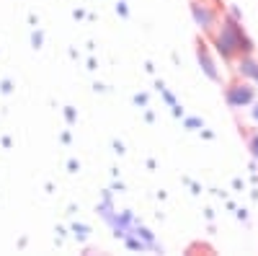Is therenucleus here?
Here are the masks:
<instances>
[{"label":"nucleus","instance_id":"obj_3","mask_svg":"<svg viewBox=\"0 0 258 256\" xmlns=\"http://www.w3.org/2000/svg\"><path fill=\"white\" fill-rule=\"evenodd\" d=\"M220 13H222L220 6H209L207 0H191L194 24L199 26V31H202L204 36H209V34L214 31V26H217V21H220Z\"/></svg>","mask_w":258,"mask_h":256},{"label":"nucleus","instance_id":"obj_12","mask_svg":"<svg viewBox=\"0 0 258 256\" xmlns=\"http://www.w3.org/2000/svg\"><path fill=\"white\" fill-rule=\"evenodd\" d=\"M31 44L39 49L41 44H44V34H41V31H34V34H31Z\"/></svg>","mask_w":258,"mask_h":256},{"label":"nucleus","instance_id":"obj_17","mask_svg":"<svg viewBox=\"0 0 258 256\" xmlns=\"http://www.w3.org/2000/svg\"><path fill=\"white\" fill-rule=\"evenodd\" d=\"M230 16H232V18H238V21H243V13H240L238 6H232V8H230Z\"/></svg>","mask_w":258,"mask_h":256},{"label":"nucleus","instance_id":"obj_7","mask_svg":"<svg viewBox=\"0 0 258 256\" xmlns=\"http://www.w3.org/2000/svg\"><path fill=\"white\" fill-rule=\"evenodd\" d=\"M121 241H124V246H126V248H132V251H147V243H145V241H140V238L135 236V233H126V236H124Z\"/></svg>","mask_w":258,"mask_h":256},{"label":"nucleus","instance_id":"obj_5","mask_svg":"<svg viewBox=\"0 0 258 256\" xmlns=\"http://www.w3.org/2000/svg\"><path fill=\"white\" fill-rule=\"evenodd\" d=\"M230 65L235 68V75L238 78H243V80H253V75H255V70H258V60H255V55H238Z\"/></svg>","mask_w":258,"mask_h":256},{"label":"nucleus","instance_id":"obj_18","mask_svg":"<svg viewBox=\"0 0 258 256\" xmlns=\"http://www.w3.org/2000/svg\"><path fill=\"white\" fill-rule=\"evenodd\" d=\"M235 218L245 223V220H248V210H245V207H243V210H238V212H235Z\"/></svg>","mask_w":258,"mask_h":256},{"label":"nucleus","instance_id":"obj_23","mask_svg":"<svg viewBox=\"0 0 258 256\" xmlns=\"http://www.w3.org/2000/svg\"><path fill=\"white\" fill-rule=\"evenodd\" d=\"M204 218L207 220H214V210H204Z\"/></svg>","mask_w":258,"mask_h":256},{"label":"nucleus","instance_id":"obj_4","mask_svg":"<svg viewBox=\"0 0 258 256\" xmlns=\"http://www.w3.org/2000/svg\"><path fill=\"white\" fill-rule=\"evenodd\" d=\"M197 60L202 65V73L212 80V83H222V75H220V68H217V60L212 55V47L204 36H197Z\"/></svg>","mask_w":258,"mask_h":256},{"label":"nucleus","instance_id":"obj_15","mask_svg":"<svg viewBox=\"0 0 258 256\" xmlns=\"http://www.w3.org/2000/svg\"><path fill=\"white\" fill-rule=\"evenodd\" d=\"M135 104L137 106H147V93H137L135 96Z\"/></svg>","mask_w":258,"mask_h":256},{"label":"nucleus","instance_id":"obj_1","mask_svg":"<svg viewBox=\"0 0 258 256\" xmlns=\"http://www.w3.org/2000/svg\"><path fill=\"white\" fill-rule=\"evenodd\" d=\"M207 39H209V47L214 49V55L222 57V62H227V65L238 55H253L255 52L253 39L243 29V21L232 18L230 13H220L217 26H214V31Z\"/></svg>","mask_w":258,"mask_h":256},{"label":"nucleus","instance_id":"obj_14","mask_svg":"<svg viewBox=\"0 0 258 256\" xmlns=\"http://www.w3.org/2000/svg\"><path fill=\"white\" fill-rule=\"evenodd\" d=\"M170 109H173V112H170V114H173V119H181V117H183V106H181V104H173Z\"/></svg>","mask_w":258,"mask_h":256},{"label":"nucleus","instance_id":"obj_20","mask_svg":"<svg viewBox=\"0 0 258 256\" xmlns=\"http://www.w3.org/2000/svg\"><path fill=\"white\" fill-rule=\"evenodd\" d=\"M114 150H116L119 156H124V153H126V150H124V145H121L119 140H114Z\"/></svg>","mask_w":258,"mask_h":256},{"label":"nucleus","instance_id":"obj_22","mask_svg":"<svg viewBox=\"0 0 258 256\" xmlns=\"http://www.w3.org/2000/svg\"><path fill=\"white\" fill-rule=\"evenodd\" d=\"M68 168H70V171H78V168H80V163H78V161H70V163H68Z\"/></svg>","mask_w":258,"mask_h":256},{"label":"nucleus","instance_id":"obj_11","mask_svg":"<svg viewBox=\"0 0 258 256\" xmlns=\"http://www.w3.org/2000/svg\"><path fill=\"white\" fill-rule=\"evenodd\" d=\"M160 96H163V101H165L168 106H173V104H178V101H176V96H173V93H170L168 88H163V91H160Z\"/></svg>","mask_w":258,"mask_h":256},{"label":"nucleus","instance_id":"obj_16","mask_svg":"<svg viewBox=\"0 0 258 256\" xmlns=\"http://www.w3.org/2000/svg\"><path fill=\"white\" fill-rule=\"evenodd\" d=\"M250 106H253V109H250V117H253V122L258 124V98H255V101H253Z\"/></svg>","mask_w":258,"mask_h":256},{"label":"nucleus","instance_id":"obj_13","mask_svg":"<svg viewBox=\"0 0 258 256\" xmlns=\"http://www.w3.org/2000/svg\"><path fill=\"white\" fill-rule=\"evenodd\" d=\"M116 13H119L121 18H129V8H126V0H119V3H116Z\"/></svg>","mask_w":258,"mask_h":256},{"label":"nucleus","instance_id":"obj_9","mask_svg":"<svg viewBox=\"0 0 258 256\" xmlns=\"http://www.w3.org/2000/svg\"><path fill=\"white\" fill-rule=\"evenodd\" d=\"M73 230H75V238H78V241H85V238L91 236V228H88V225H78V223H75Z\"/></svg>","mask_w":258,"mask_h":256},{"label":"nucleus","instance_id":"obj_10","mask_svg":"<svg viewBox=\"0 0 258 256\" xmlns=\"http://www.w3.org/2000/svg\"><path fill=\"white\" fill-rule=\"evenodd\" d=\"M64 119H68V124H75L78 122V112L73 109V106H64Z\"/></svg>","mask_w":258,"mask_h":256},{"label":"nucleus","instance_id":"obj_2","mask_svg":"<svg viewBox=\"0 0 258 256\" xmlns=\"http://www.w3.org/2000/svg\"><path fill=\"white\" fill-rule=\"evenodd\" d=\"M222 96H225V104L230 106L232 112H240V109H245V106H250V104L255 101L258 88L253 85V80H243V78H238V80L227 83V88H225Z\"/></svg>","mask_w":258,"mask_h":256},{"label":"nucleus","instance_id":"obj_21","mask_svg":"<svg viewBox=\"0 0 258 256\" xmlns=\"http://www.w3.org/2000/svg\"><path fill=\"white\" fill-rule=\"evenodd\" d=\"M202 137L204 140H214V132H209V130H204V127H202Z\"/></svg>","mask_w":258,"mask_h":256},{"label":"nucleus","instance_id":"obj_19","mask_svg":"<svg viewBox=\"0 0 258 256\" xmlns=\"http://www.w3.org/2000/svg\"><path fill=\"white\" fill-rule=\"evenodd\" d=\"M0 91H3V93H11V91H13V83H11V80H3V88H0Z\"/></svg>","mask_w":258,"mask_h":256},{"label":"nucleus","instance_id":"obj_6","mask_svg":"<svg viewBox=\"0 0 258 256\" xmlns=\"http://www.w3.org/2000/svg\"><path fill=\"white\" fill-rule=\"evenodd\" d=\"M240 135L245 137V145L250 150V158L258 163V132H250V130H240Z\"/></svg>","mask_w":258,"mask_h":256},{"label":"nucleus","instance_id":"obj_8","mask_svg":"<svg viewBox=\"0 0 258 256\" xmlns=\"http://www.w3.org/2000/svg\"><path fill=\"white\" fill-rule=\"evenodd\" d=\"M181 119H183L186 130H202L204 127V119H199V117H181Z\"/></svg>","mask_w":258,"mask_h":256},{"label":"nucleus","instance_id":"obj_24","mask_svg":"<svg viewBox=\"0 0 258 256\" xmlns=\"http://www.w3.org/2000/svg\"><path fill=\"white\" fill-rule=\"evenodd\" d=\"M253 85H255V88H258V70H255V75H253Z\"/></svg>","mask_w":258,"mask_h":256}]
</instances>
